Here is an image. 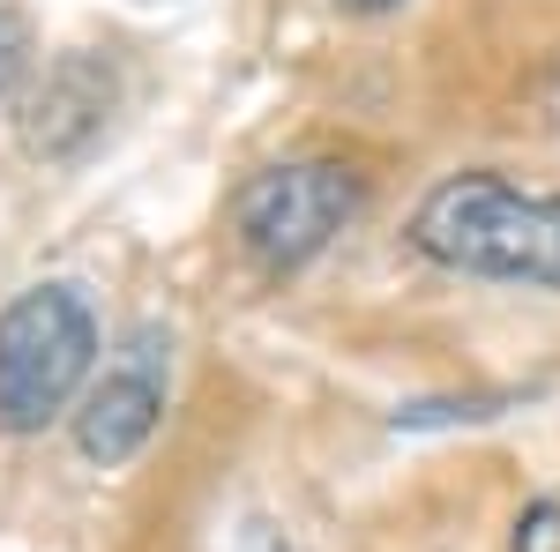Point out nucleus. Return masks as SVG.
I'll return each mask as SVG.
<instances>
[{"label": "nucleus", "mask_w": 560, "mask_h": 552, "mask_svg": "<svg viewBox=\"0 0 560 552\" xmlns=\"http://www.w3.org/2000/svg\"><path fill=\"white\" fill-rule=\"evenodd\" d=\"M359 210H366V172L359 165H345V157H292V165H261L255 179H240L232 239H240V255L255 269L292 277Z\"/></svg>", "instance_id": "3"}, {"label": "nucleus", "mask_w": 560, "mask_h": 552, "mask_svg": "<svg viewBox=\"0 0 560 552\" xmlns=\"http://www.w3.org/2000/svg\"><path fill=\"white\" fill-rule=\"evenodd\" d=\"M105 105H113V75L97 60H83V52H68L23 97V150L31 157H75L90 134L105 128Z\"/></svg>", "instance_id": "5"}, {"label": "nucleus", "mask_w": 560, "mask_h": 552, "mask_svg": "<svg viewBox=\"0 0 560 552\" xmlns=\"http://www.w3.org/2000/svg\"><path fill=\"white\" fill-rule=\"evenodd\" d=\"M23 60H31V38H23V23L0 8V97L23 83Z\"/></svg>", "instance_id": "8"}, {"label": "nucleus", "mask_w": 560, "mask_h": 552, "mask_svg": "<svg viewBox=\"0 0 560 552\" xmlns=\"http://www.w3.org/2000/svg\"><path fill=\"white\" fill-rule=\"evenodd\" d=\"M345 15H388V8H404V0H337Z\"/></svg>", "instance_id": "9"}, {"label": "nucleus", "mask_w": 560, "mask_h": 552, "mask_svg": "<svg viewBox=\"0 0 560 552\" xmlns=\"http://www.w3.org/2000/svg\"><path fill=\"white\" fill-rule=\"evenodd\" d=\"M411 255L448 277H493L560 292V195L516 187L509 172H448L404 224Z\"/></svg>", "instance_id": "1"}, {"label": "nucleus", "mask_w": 560, "mask_h": 552, "mask_svg": "<svg viewBox=\"0 0 560 552\" xmlns=\"http://www.w3.org/2000/svg\"><path fill=\"white\" fill-rule=\"evenodd\" d=\"M217 552H292V538H284L277 522L247 515V522H232V530H224V545H217Z\"/></svg>", "instance_id": "7"}, {"label": "nucleus", "mask_w": 560, "mask_h": 552, "mask_svg": "<svg viewBox=\"0 0 560 552\" xmlns=\"http://www.w3.org/2000/svg\"><path fill=\"white\" fill-rule=\"evenodd\" d=\"M509 552H560V501H530L509 530Z\"/></svg>", "instance_id": "6"}, {"label": "nucleus", "mask_w": 560, "mask_h": 552, "mask_svg": "<svg viewBox=\"0 0 560 552\" xmlns=\"http://www.w3.org/2000/svg\"><path fill=\"white\" fill-rule=\"evenodd\" d=\"M165 396H173V329L165 321H142L97 366V381L83 388V403H75V448L97 470L135 463L150 448L158 419H165Z\"/></svg>", "instance_id": "4"}, {"label": "nucleus", "mask_w": 560, "mask_h": 552, "mask_svg": "<svg viewBox=\"0 0 560 552\" xmlns=\"http://www.w3.org/2000/svg\"><path fill=\"white\" fill-rule=\"evenodd\" d=\"M97 381V314L75 284H31L0 306V433H45Z\"/></svg>", "instance_id": "2"}]
</instances>
